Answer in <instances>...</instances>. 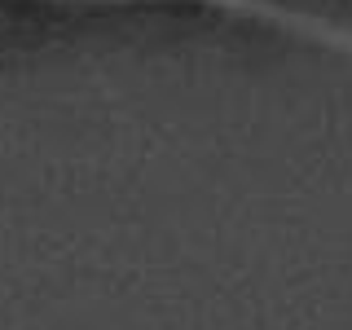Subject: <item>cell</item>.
I'll return each instance as SVG.
<instances>
[{"label": "cell", "instance_id": "6da1fadb", "mask_svg": "<svg viewBox=\"0 0 352 330\" xmlns=\"http://www.w3.org/2000/svg\"><path fill=\"white\" fill-rule=\"evenodd\" d=\"M88 5H137V0H88ZM163 5H194V9H212V14H229L242 22H260V27H273L282 36L322 44V49L348 53L352 58V31L339 27L330 18H317L308 9H295L286 0H163Z\"/></svg>", "mask_w": 352, "mask_h": 330}]
</instances>
